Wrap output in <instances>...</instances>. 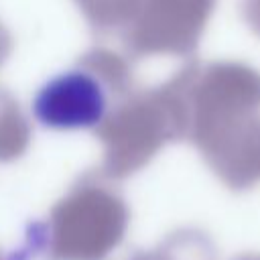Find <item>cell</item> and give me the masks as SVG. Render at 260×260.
<instances>
[{
    "label": "cell",
    "mask_w": 260,
    "mask_h": 260,
    "mask_svg": "<svg viewBox=\"0 0 260 260\" xmlns=\"http://www.w3.org/2000/svg\"><path fill=\"white\" fill-rule=\"evenodd\" d=\"M134 89L128 59L110 49L83 53L77 65L49 79L35 95V118L55 130L98 128L112 106Z\"/></svg>",
    "instance_id": "obj_4"
},
{
    "label": "cell",
    "mask_w": 260,
    "mask_h": 260,
    "mask_svg": "<svg viewBox=\"0 0 260 260\" xmlns=\"http://www.w3.org/2000/svg\"><path fill=\"white\" fill-rule=\"evenodd\" d=\"M30 142V126L18 102L0 87V162L24 154Z\"/></svg>",
    "instance_id": "obj_7"
},
{
    "label": "cell",
    "mask_w": 260,
    "mask_h": 260,
    "mask_svg": "<svg viewBox=\"0 0 260 260\" xmlns=\"http://www.w3.org/2000/svg\"><path fill=\"white\" fill-rule=\"evenodd\" d=\"M95 136L104 148L100 173L108 179H124L146 167L167 144L185 140V108L175 77L128 91L112 106Z\"/></svg>",
    "instance_id": "obj_3"
},
{
    "label": "cell",
    "mask_w": 260,
    "mask_h": 260,
    "mask_svg": "<svg viewBox=\"0 0 260 260\" xmlns=\"http://www.w3.org/2000/svg\"><path fill=\"white\" fill-rule=\"evenodd\" d=\"M10 51H12V37H10V32L6 30V26L0 22V65L8 59Z\"/></svg>",
    "instance_id": "obj_10"
},
{
    "label": "cell",
    "mask_w": 260,
    "mask_h": 260,
    "mask_svg": "<svg viewBox=\"0 0 260 260\" xmlns=\"http://www.w3.org/2000/svg\"><path fill=\"white\" fill-rule=\"evenodd\" d=\"M124 197L102 173L83 175L49 215L28 225L24 256L45 260H104L128 230Z\"/></svg>",
    "instance_id": "obj_2"
},
{
    "label": "cell",
    "mask_w": 260,
    "mask_h": 260,
    "mask_svg": "<svg viewBox=\"0 0 260 260\" xmlns=\"http://www.w3.org/2000/svg\"><path fill=\"white\" fill-rule=\"evenodd\" d=\"M234 260H260V254H242V256H238V258H234Z\"/></svg>",
    "instance_id": "obj_12"
},
{
    "label": "cell",
    "mask_w": 260,
    "mask_h": 260,
    "mask_svg": "<svg viewBox=\"0 0 260 260\" xmlns=\"http://www.w3.org/2000/svg\"><path fill=\"white\" fill-rule=\"evenodd\" d=\"M185 140L230 189L260 183V73L238 61H191L175 75Z\"/></svg>",
    "instance_id": "obj_1"
},
{
    "label": "cell",
    "mask_w": 260,
    "mask_h": 260,
    "mask_svg": "<svg viewBox=\"0 0 260 260\" xmlns=\"http://www.w3.org/2000/svg\"><path fill=\"white\" fill-rule=\"evenodd\" d=\"M217 0H140V6L124 28L128 55L189 57L195 53Z\"/></svg>",
    "instance_id": "obj_5"
},
{
    "label": "cell",
    "mask_w": 260,
    "mask_h": 260,
    "mask_svg": "<svg viewBox=\"0 0 260 260\" xmlns=\"http://www.w3.org/2000/svg\"><path fill=\"white\" fill-rule=\"evenodd\" d=\"M240 14L250 30L260 37V0H240Z\"/></svg>",
    "instance_id": "obj_9"
},
{
    "label": "cell",
    "mask_w": 260,
    "mask_h": 260,
    "mask_svg": "<svg viewBox=\"0 0 260 260\" xmlns=\"http://www.w3.org/2000/svg\"><path fill=\"white\" fill-rule=\"evenodd\" d=\"M87 24L100 32H124L134 18L140 0H75Z\"/></svg>",
    "instance_id": "obj_8"
},
{
    "label": "cell",
    "mask_w": 260,
    "mask_h": 260,
    "mask_svg": "<svg viewBox=\"0 0 260 260\" xmlns=\"http://www.w3.org/2000/svg\"><path fill=\"white\" fill-rule=\"evenodd\" d=\"M0 260H28V258L24 256L22 250H18V252H14V254H10V256H2V254H0Z\"/></svg>",
    "instance_id": "obj_11"
},
{
    "label": "cell",
    "mask_w": 260,
    "mask_h": 260,
    "mask_svg": "<svg viewBox=\"0 0 260 260\" xmlns=\"http://www.w3.org/2000/svg\"><path fill=\"white\" fill-rule=\"evenodd\" d=\"M217 252L211 238L195 228L169 234L156 248L140 250L128 260H215Z\"/></svg>",
    "instance_id": "obj_6"
}]
</instances>
